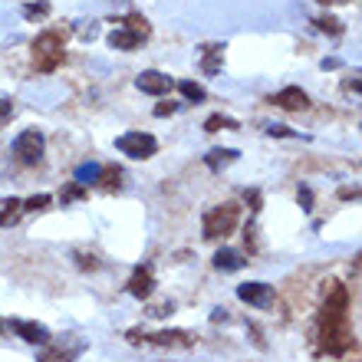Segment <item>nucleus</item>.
<instances>
[{"label": "nucleus", "instance_id": "1", "mask_svg": "<svg viewBox=\"0 0 362 362\" xmlns=\"http://www.w3.org/2000/svg\"><path fill=\"white\" fill-rule=\"evenodd\" d=\"M349 290L343 284H329V293H326L323 303V316H320V326H323V346L326 353H346L349 343H353V333H349Z\"/></svg>", "mask_w": 362, "mask_h": 362}, {"label": "nucleus", "instance_id": "2", "mask_svg": "<svg viewBox=\"0 0 362 362\" xmlns=\"http://www.w3.org/2000/svg\"><path fill=\"white\" fill-rule=\"evenodd\" d=\"M63 47H66V30H43L37 40H33V66L40 73H53V69L63 63Z\"/></svg>", "mask_w": 362, "mask_h": 362}, {"label": "nucleus", "instance_id": "3", "mask_svg": "<svg viewBox=\"0 0 362 362\" xmlns=\"http://www.w3.org/2000/svg\"><path fill=\"white\" fill-rule=\"evenodd\" d=\"M238 221H240V204L224 201V204H218V208H211L208 214H204L201 230H204V238L208 240H218V238H228L230 230L238 228Z\"/></svg>", "mask_w": 362, "mask_h": 362}, {"label": "nucleus", "instance_id": "4", "mask_svg": "<svg viewBox=\"0 0 362 362\" xmlns=\"http://www.w3.org/2000/svg\"><path fill=\"white\" fill-rule=\"evenodd\" d=\"M148 33H152L148 20L139 17V13H129V17L122 20V27H115L112 33H109V47L122 49V53H132L142 40H148Z\"/></svg>", "mask_w": 362, "mask_h": 362}, {"label": "nucleus", "instance_id": "5", "mask_svg": "<svg viewBox=\"0 0 362 362\" xmlns=\"http://www.w3.org/2000/svg\"><path fill=\"white\" fill-rule=\"evenodd\" d=\"M115 148L122 155H129V158L145 162V158H152V155L158 152V142H155V135H148V132H125L115 139Z\"/></svg>", "mask_w": 362, "mask_h": 362}, {"label": "nucleus", "instance_id": "6", "mask_svg": "<svg viewBox=\"0 0 362 362\" xmlns=\"http://www.w3.org/2000/svg\"><path fill=\"white\" fill-rule=\"evenodd\" d=\"M13 155H17L20 165H37L43 158V135L37 129H23L13 139Z\"/></svg>", "mask_w": 362, "mask_h": 362}, {"label": "nucleus", "instance_id": "7", "mask_svg": "<svg viewBox=\"0 0 362 362\" xmlns=\"http://www.w3.org/2000/svg\"><path fill=\"white\" fill-rule=\"evenodd\" d=\"M132 343H155V346H172V349H188V346L198 343V336L194 333H185V329H165V333H152V336H142V333H129Z\"/></svg>", "mask_w": 362, "mask_h": 362}, {"label": "nucleus", "instance_id": "8", "mask_svg": "<svg viewBox=\"0 0 362 362\" xmlns=\"http://www.w3.org/2000/svg\"><path fill=\"white\" fill-rule=\"evenodd\" d=\"M238 296L244 300V303L267 310V306L274 303V286H267V284H240L238 286Z\"/></svg>", "mask_w": 362, "mask_h": 362}, {"label": "nucleus", "instance_id": "9", "mask_svg": "<svg viewBox=\"0 0 362 362\" xmlns=\"http://www.w3.org/2000/svg\"><path fill=\"white\" fill-rule=\"evenodd\" d=\"M13 326V333L23 339V343L30 346H49V329L43 323H27V320H17V323H10Z\"/></svg>", "mask_w": 362, "mask_h": 362}, {"label": "nucleus", "instance_id": "10", "mask_svg": "<svg viewBox=\"0 0 362 362\" xmlns=\"http://www.w3.org/2000/svg\"><path fill=\"white\" fill-rule=\"evenodd\" d=\"M270 103L280 105V109H286V112H300V109H306V105H310V95H306L300 86H286V89H280Z\"/></svg>", "mask_w": 362, "mask_h": 362}, {"label": "nucleus", "instance_id": "11", "mask_svg": "<svg viewBox=\"0 0 362 362\" xmlns=\"http://www.w3.org/2000/svg\"><path fill=\"white\" fill-rule=\"evenodd\" d=\"M135 86L142 89V93H148V95H165L168 89H172V79L165 76V73H158V69H145L142 76L135 79Z\"/></svg>", "mask_w": 362, "mask_h": 362}, {"label": "nucleus", "instance_id": "12", "mask_svg": "<svg viewBox=\"0 0 362 362\" xmlns=\"http://www.w3.org/2000/svg\"><path fill=\"white\" fill-rule=\"evenodd\" d=\"M244 264H247V257L234 247H221L218 254H214V267H218L221 274H238Z\"/></svg>", "mask_w": 362, "mask_h": 362}, {"label": "nucleus", "instance_id": "13", "mask_svg": "<svg viewBox=\"0 0 362 362\" xmlns=\"http://www.w3.org/2000/svg\"><path fill=\"white\" fill-rule=\"evenodd\" d=\"M221 66H224V47H221V43L201 47V69H204L208 76H214V73H221Z\"/></svg>", "mask_w": 362, "mask_h": 362}, {"label": "nucleus", "instance_id": "14", "mask_svg": "<svg viewBox=\"0 0 362 362\" xmlns=\"http://www.w3.org/2000/svg\"><path fill=\"white\" fill-rule=\"evenodd\" d=\"M152 270L148 267H139L132 274V280H129V293L132 296H139V300H148V296H152Z\"/></svg>", "mask_w": 362, "mask_h": 362}, {"label": "nucleus", "instance_id": "15", "mask_svg": "<svg viewBox=\"0 0 362 362\" xmlns=\"http://www.w3.org/2000/svg\"><path fill=\"white\" fill-rule=\"evenodd\" d=\"M238 162V152L234 148H214V152L204 155V165L208 168H214V172H221V168H228V165Z\"/></svg>", "mask_w": 362, "mask_h": 362}, {"label": "nucleus", "instance_id": "16", "mask_svg": "<svg viewBox=\"0 0 362 362\" xmlns=\"http://www.w3.org/2000/svg\"><path fill=\"white\" fill-rule=\"evenodd\" d=\"M20 214H23V201H20V198H7L4 204H0V228L17 224Z\"/></svg>", "mask_w": 362, "mask_h": 362}, {"label": "nucleus", "instance_id": "17", "mask_svg": "<svg viewBox=\"0 0 362 362\" xmlns=\"http://www.w3.org/2000/svg\"><path fill=\"white\" fill-rule=\"evenodd\" d=\"M95 181H99V188H103V191H119V188H122V172H119V168H112V165H105Z\"/></svg>", "mask_w": 362, "mask_h": 362}, {"label": "nucleus", "instance_id": "18", "mask_svg": "<svg viewBox=\"0 0 362 362\" xmlns=\"http://www.w3.org/2000/svg\"><path fill=\"white\" fill-rule=\"evenodd\" d=\"M178 93L185 95V99H191V103H204V99H208L204 86H198L194 79H181V83H178Z\"/></svg>", "mask_w": 362, "mask_h": 362}, {"label": "nucleus", "instance_id": "19", "mask_svg": "<svg viewBox=\"0 0 362 362\" xmlns=\"http://www.w3.org/2000/svg\"><path fill=\"white\" fill-rule=\"evenodd\" d=\"M230 129H238V122L228 119V115H211L204 122V132H230Z\"/></svg>", "mask_w": 362, "mask_h": 362}, {"label": "nucleus", "instance_id": "20", "mask_svg": "<svg viewBox=\"0 0 362 362\" xmlns=\"http://www.w3.org/2000/svg\"><path fill=\"white\" fill-rule=\"evenodd\" d=\"M79 198H86V185H79V181H69L66 188L59 191V201H63V204H73V201H79Z\"/></svg>", "mask_w": 362, "mask_h": 362}, {"label": "nucleus", "instance_id": "21", "mask_svg": "<svg viewBox=\"0 0 362 362\" xmlns=\"http://www.w3.org/2000/svg\"><path fill=\"white\" fill-rule=\"evenodd\" d=\"M313 23H316V30H323V33H329V37H339V33H343V20L329 17V13H326V17H316Z\"/></svg>", "mask_w": 362, "mask_h": 362}, {"label": "nucleus", "instance_id": "22", "mask_svg": "<svg viewBox=\"0 0 362 362\" xmlns=\"http://www.w3.org/2000/svg\"><path fill=\"white\" fill-rule=\"evenodd\" d=\"M99 172H103V165H83V168H76V181L79 185H89V181L99 178Z\"/></svg>", "mask_w": 362, "mask_h": 362}, {"label": "nucleus", "instance_id": "23", "mask_svg": "<svg viewBox=\"0 0 362 362\" xmlns=\"http://www.w3.org/2000/svg\"><path fill=\"white\" fill-rule=\"evenodd\" d=\"M47 13H49V4H47V0H40V4H27V7H23V17H27V20L47 17Z\"/></svg>", "mask_w": 362, "mask_h": 362}, {"label": "nucleus", "instance_id": "24", "mask_svg": "<svg viewBox=\"0 0 362 362\" xmlns=\"http://www.w3.org/2000/svg\"><path fill=\"white\" fill-rule=\"evenodd\" d=\"M49 204V194H33V198L23 201V211H43Z\"/></svg>", "mask_w": 362, "mask_h": 362}, {"label": "nucleus", "instance_id": "25", "mask_svg": "<svg viewBox=\"0 0 362 362\" xmlns=\"http://www.w3.org/2000/svg\"><path fill=\"white\" fill-rule=\"evenodd\" d=\"M10 115H13V99H10V95H0V125L10 122Z\"/></svg>", "mask_w": 362, "mask_h": 362}, {"label": "nucleus", "instance_id": "26", "mask_svg": "<svg viewBox=\"0 0 362 362\" xmlns=\"http://www.w3.org/2000/svg\"><path fill=\"white\" fill-rule=\"evenodd\" d=\"M178 112V103H162V105H155V115L158 119H165V115H175Z\"/></svg>", "mask_w": 362, "mask_h": 362}, {"label": "nucleus", "instance_id": "27", "mask_svg": "<svg viewBox=\"0 0 362 362\" xmlns=\"http://www.w3.org/2000/svg\"><path fill=\"white\" fill-rule=\"evenodd\" d=\"M175 310V303H158V306H152V310H148V316H168Z\"/></svg>", "mask_w": 362, "mask_h": 362}, {"label": "nucleus", "instance_id": "28", "mask_svg": "<svg viewBox=\"0 0 362 362\" xmlns=\"http://www.w3.org/2000/svg\"><path fill=\"white\" fill-rule=\"evenodd\" d=\"M267 135H280V139H293V132H290L286 125H270Z\"/></svg>", "mask_w": 362, "mask_h": 362}, {"label": "nucleus", "instance_id": "29", "mask_svg": "<svg viewBox=\"0 0 362 362\" xmlns=\"http://www.w3.org/2000/svg\"><path fill=\"white\" fill-rule=\"evenodd\" d=\"M339 198H359V188H343L339 191Z\"/></svg>", "mask_w": 362, "mask_h": 362}, {"label": "nucleus", "instance_id": "30", "mask_svg": "<svg viewBox=\"0 0 362 362\" xmlns=\"http://www.w3.org/2000/svg\"><path fill=\"white\" fill-rule=\"evenodd\" d=\"M214 323H221V320H228V310H214V316H211Z\"/></svg>", "mask_w": 362, "mask_h": 362}, {"label": "nucleus", "instance_id": "31", "mask_svg": "<svg viewBox=\"0 0 362 362\" xmlns=\"http://www.w3.org/2000/svg\"><path fill=\"white\" fill-rule=\"evenodd\" d=\"M320 4H326V7H336V4H349V0H320Z\"/></svg>", "mask_w": 362, "mask_h": 362}, {"label": "nucleus", "instance_id": "32", "mask_svg": "<svg viewBox=\"0 0 362 362\" xmlns=\"http://www.w3.org/2000/svg\"><path fill=\"white\" fill-rule=\"evenodd\" d=\"M0 329H4V323H0Z\"/></svg>", "mask_w": 362, "mask_h": 362}]
</instances>
